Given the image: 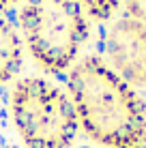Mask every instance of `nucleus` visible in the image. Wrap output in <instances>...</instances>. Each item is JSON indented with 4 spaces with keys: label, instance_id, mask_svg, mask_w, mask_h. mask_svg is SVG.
I'll use <instances>...</instances> for the list:
<instances>
[{
    "label": "nucleus",
    "instance_id": "3",
    "mask_svg": "<svg viewBox=\"0 0 146 148\" xmlns=\"http://www.w3.org/2000/svg\"><path fill=\"white\" fill-rule=\"evenodd\" d=\"M11 114L28 148H69L80 131L71 97L43 77H24L15 84Z\"/></svg>",
    "mask_w": 146,
    "mask_h": 148
},
{
    "label": "nucleus",
    "instance_id": "5",
    "mask_svg": "<svg viewBox=\"0 0 146 148\" xmlns=\"http://www.w3.org/2000/svg\"><path fill=\"white\" fill-rule=\"evenodd\" d=\"M22 67V39L7 17L0 15V84L13 79Z\"/></svg>",
    "mask_w": 146,
    "mask_h": 148
},
{
    "label": "nucleus",
    "instance_id": "6",
    "mask_svg": "<svg viewBox=\"0 0 146 148\" xmlns=\"http://www.w3.org/2000/svg\"><path fill=\"white\" fill-rule=\"evenodd\" d=\"M77 2L95 19H110L120 7V0H77Z\"/></svg>",
    "mask_w": 146,
    "mask_h": 148
},
{
    "label": "nucleus",
    "instance_id": "7",
    "mask_svg": "<svg viewBox=\"0 0 146 148\" xmlns=\"http://www.w3.org/2000/svg\"><path fill=\"white\" fill-rule=\"evenodd\" d=\"M123 2L127 9V15L146 24V0H123Z\"/></svg>",
    "mask_w": 146,
    "mask_h": 148
},
{
    "label": "nucleus",
    "instance_id": "4",
    "mask_svg": "<svg viewBox=\"0 0 146 148\" xmlns=\"http://www.w3.org/2000/svg\"><path fill=\"white\" fill-rule=\"evenodd\" d=\"M103 62L135 90H146V24L123 15L105 32Z\"/></svg>",
    "mask_w": 146,
    "mask_h": 148
},
{
    "label": "nucleus",
    "instance_id": "8",
    "mask_svg": "<svg viewBox=\"0 0 146 148\" xmlns=\"http://www.w3.org/2000/svg\"><path fill=\"white\" fill-rule=\"evenodd\" d=\"M125 148H146V142H140V144H131V146H125Z\"/></svg>",
    "mask_w": 146,
    "mask_h": 148
},
{
    "label": "nucleus",
    "instance_id": "1",
    "mask_svg": "<svg viewBox=\"0 0 146 148\" xmlns=\"http://www.w3.org/2000/svg\"><path fill=\"white\" fill-rule=\"evenodd\" d=\"M69 97L82 131L103 148L146 142V103L103 58L86 56L69 71Z\"/></svg>",
    "mask_w": 146,
    "mask_h": 148
},
{
    "label": "nucleus",
    "instance_id": "2",
    "mask_svg": "<svg viewBox=\"0 0 146 148\" xmlns=\"http://www.w3.org/2000/svg\"><path fill=\"white\" fill-rule=\"evenodd\" d=\"M19 26L32 58L52 73L71 67L88 37L84 7L77 0H24Z\"/></svg>",
    "mask_w": 146,
    "mask_h": 148
},
{
    "label": "nucleus",
    "instance_id": "9",
    "mask_svg": "<svg viewBox=\"0 0 146 148\" xmlns=\"http://www.w3.org/2000/svg\"><path fill=\"white\" fill-rule=\"evenodd\" d=\"M11 2H17V0H0V9H4L7 4H11Z\"/></svg>",
    "mask_w": 146,
    "mask_h": 148
}]
</instances>
